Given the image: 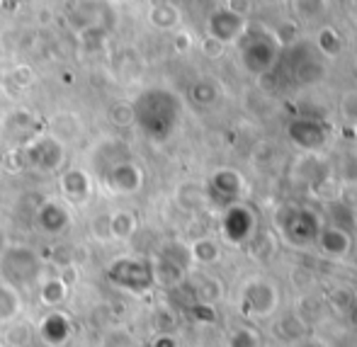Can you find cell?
<instances>
[{
    "instance_id": "7c38bea8",
    "label": "cell",
    "mask_w": 357,
    "mask_h": 347,
    "mask_svg": "<svg viewBox=\"0 0 357 347\" xmlns=\"http://www.w3.org/2000/svg\"><path fill=\"white\" fill-rule=\"evenodd\" d=\"M316 245H319V250L326 258L340 260L353 250V233L338 229V226H321Z\"/></svg>"
},
{
    "instance_id": "8fae6325",
    "label": "cell",
    "mask_w": 357,
    "mask_h": 347,
    "mask_svg": "<svg viewBox=\"0 0 357 347\" xmlns=\"http://www.w3.org/2000/svg\"><path fill=\"white\" fill-rule=\"evenodd\" d=\"M245 34V20L234 10H219L209 20V37L219 44H231Z\"/></svg>"
},
{
    "instance_id": "ffe728a7",
    "label": "cell",
    "mask_w": 357,
    "mask_h": 347,
    "mask_svg": "<svg viewBox=\"0 0 357 347\" xmlns=\"http://www.w3.org/2000/svg\"><path fill=\"white\" fill-rule=\"evenodd\" d=\"M139 229V221L137 214L132 211L122 209V211H114L112 216H107V236L114 240H129Z\"/></svg>"
},
{
    "instance_id": "5bb4252c",
    "label": "cell",
    "mask_w": 357,
    "mask_h": 347,
    "mask_svg": "<svg viewBox=\"0 0 357 347\" xmlns=\"http://www.w3.org/2000/svg\"><path fill=\"white\" fill-rule=\"evenodd\" d=\"M275 61H278V47L270 39H255V42H248L243 47V66L250 73H265V70L273 68Z\"/></svg>"
},
{
    "instance_id": "e0dca14e",
    "label": "cell",
    "mask_w": 357,
    "mask_h": 347,
    "mask_svg": "<svg viewBox=\"0 0 357 347\" xmlns=\"http://www.w3.org/2000/svg\"><path fill=\"white\" fill-rule=\"evenodd\" d=\"M59 185H61L63 197L71 199V202L83 204V202H88L90 194H93V180L80 168H71V170H66V173H61Z\"/></svg>"
},
{
    "instance_id": "cb8c5ba5",
    "label": "cell",
    "mask_w": 357,
    "mask_h": 347,
    "mask_svg": "<svg viewBox=\"0 0 357 347\" xmlns=\"http://www.w3.org/2000/svg\"><path fill=\"white\" fill-rule=\"evenodd\" d=\"M195 296H197V304H212L221 296V284L212 277H204L195 284Z\"/></svg>"
},
{
    "instance_id": "8992f818",
    "label": "cell",
    "mask_w": 357,
    "mask_h": 347,
    "mask_svg": "<svg viewBox=\"0 0 357 347\" xmlns=\"http://www.w3.org/2000/svg\"><path fill=\"white\" fill-rule=\"evenodd\" d=\"M190 250L185 245H170L158 255V260H153V279L155 284L163 286H178L185 279V272L190 268Z\"/></svg>"
},
{
    "instance_id": "6da1fadb",
    "label": "cell",
    "mask_w": 357,
    "mask_h": 347,
    "mask_svg": "<svg viewBox=\"0 0 357 347\" xmlns=\"http://www.w3.org/2000/svg\"><path fill=\"white\" fill-rule=\"evenodd\" d=\"M134 107V122L144 129L146 137L151 139H168L175 132L180 122V112L183 105L170 90H146L142 98L132 105Z\"/></svg>"
},
{
    "instance_id": "4316f807",
    "label": "cell",
    "mask_w": 357,
    "mask_h": 347,
    "mask_svg": "<svg viewBox=\"0 0 357 347\" xmlns=\"http://www.w3.org/2000/svg\"><path fill=\"white\" fill-rule=\"evenodd\" d=\"M29 338H32V328L29 325H17L15 330H10V343H15V345H27L29 343Z\"/></svg>"
},
{
    "instance_id": "9c48e42d",
    "label": "cell",
    "mask_w": 357,
    "mask_h": 347,
    "mask_svg": "<svg viewBox=\"0 0 357 347\" xmlns=\"http://www.w3.org/2000/svg\"><path fill=\"white\" fill-rule=\"evenodd\" d=\"M24 155H27V165L49 173V170H56L61 165L63 146L54 137H39L24 148Z\"/></svg>"
},
{
    "instance_id": "d6986e66",
    "label": "cell",
    "mask_w": 357,
    "mask_h": 347,
    "mask_svg": "<svg viewBox=\"0 0 357 347\" xmlns=\"http://www.w3.org/2000/svg\"><path fill=\"white\" fill-rule=\"evenodd\" d=\"M22 314V294L15 286L0 282V325H10Z\"/></svg>"
},
{
    "instance_id": "30bf717a",
    "label": "cell",
    "mask_w": 357,
    "mask_h": 347,
    "mask_svg": "<svg viewBox=\"0 0 357 347\" xmlns=\"http://www.w3.org/2000/svg\"><path fill=\"white\" fill-rule=\"evenodd\" d=\"M287 134L304 151H319L328 144V129L316 119H294L287 127Z\"/></svg>"
},
{
    "instance_id": "4fadbf2b",
    "label": "cell",
    "mask_w": 357,
    "mask_h": 347,
    "mask_svg": "<svg viewBox=\"0 0 357 347\" xmlns=\"http://www.w3.org/2000/svg\"><path fill=\"white\" fill-rule=\"evenodd\" d=\"M37 333L49 347H61V345H66L68 338L73 335V323L61 311H49L42 318V323H39Z\"/></svg>"
},
{
    "instance_id": "f546056e",
    "label": "cell",
    "mask_w": 357,
    "mask_h": 347,
    "mask_svg": "<svg viewBox=\"0 0 357 347\" xmlns=\"http://www.w3.org/2000/svg\"><path fill=\"white\" fill-rule=\"evenodd\" d=\"M355 127H357V122H355Z\"/></svg>"
},
{
    "instance_id": "7a4b0ae2",
    "label": "cell",
    "mask_w": 357,
    "mask_h": 347,
    "mask_svg": "<svg viewBox=\"0 0 357 347\" xmlns=\"http://www.w3.org/2000/svg\"><path fill=\"white\" fill-rule=\"evenodd\" d=\"M44 272V263L37 250L22 248V245H10L0 253V275L3 282L15 289L20 286L39 284Z\"/></svg>"
},
{
    "instance_id": "277c9868",
    "label": "cell",
    "mask_w": 357,
    "mask_h": 347,
    "mask_svg": "<svg viewBox=\"0 0 357 347\" xmlns=\"http://www.w3.org/2000/svg\"><path fill=\"white\" fill-rule=\"evenodd\" d=\"M321 219L311 209L304 207H284L278 214V229L291 245H314L321 231Z\"/></svg>"
},
{
    "instance_id": "484cf974",
    "label": "cell",
    "mask_w": 357,
    "mask_h": 347,
    "mask_svg": "<svg viewBox=\"0 0 357 347\" xmlns=\"http://www.w3.org/2000/svg\"><path fill=\"white\" fill-rule=\"evenodd\" d=\"M192 98H195V102H199V105L212 102V100L216 98L214 85H209L207 80H202V83H197V85H195V88H192Z\"/></svg>"
},
{
    "instance_id": "9a60e30c",
    "label": "cell",
    "mask_w": 357,
    "mask_h": 347,
    "mask_svg": "<svg viewBox=\"0 0 357 347\" xmlns=\"http://www.w3.org/2000/svg\"><path fill=\"white\" fill-rule=\"evenodd\" d=\"M37 226L44 233L59 236L71 226V214L61 202H44L37 211Z\"/></svg>"
},
{
    "instance_id": "83f0119b",
    "label": "cell",
    "mask_w": 357,
    "mask_h": 347,
    "mask_svg": "<svg viewBox=\"0 0 357 347\" xmlns=\"http://www.w3.org/2000/svg\"><path fill=\"white\" fill-rule=\"evenodd\" d=\"M153 347H178V343H175V338H173V335H168V333H160L158 338L153 340Z\"/></svg>"
},
{
    "instance_id": "2e32d148",
    "label": "cell",
    "mask_w": 357,
    "mask_h": 347,
    "mask_svg": "<svg viewBox=\"0 0 357 347\" xmlns=\"http://www.w3.org/2000/svg\"><path fill=\"white\" fill-rule=\"evenodd\" d=\"M243 178H241L236 170H219V173L212 175V194L229 204H238L241 197H243Z\"/></svg>"
},
{
    "instance_id": "5b68a950",
    "label": "cell",
    "mask_w": 357,
    "mask_h": 347,
    "mask_svg": "<svg viewBox=\"0 0 357 347\" xmlns=\"http://www.w3.org/2000/svg\"><path fill=\"white\" fill-rule=\"evenodd\" d=\"M238 306L245 318H265L278 309V289L268 279H248L241 289Z\"/></svg>"
},
{
    "instance_id": "44dd1931",
    "label": "cell",
    "mask_w": 357,
    "mask_h": 347,
    "mask_svg": "<svg viewBox=\"0 0 357 347\" xmlns=\"http://www.w3.org/2000/svg\"><path fill=\"white\" fill-rule=\"evenodd\" d=\"M190 260L192 263H199V265H212L219 260L221 255V248L214 238H197L190 243Z\"/></svg>"
},
{
    "instance_id": "52a82bcc",
    "label": "cell",
    "mask_w": 357,
    "mask_h": 347,
    "mask_svg": "<svg viewBox=\"0 0 357 347\" xmlns=\"http://www.w3.org/2000/svg\"><path fill=\"white\" fill-rule=\"evenodd\" d=\"M255 231V214L245 204H229L221 216V233L231 245H243Z\"/></svg>"
},
{
    "instance_id": "7402d4cb",
    "label": "cell",
    "mask_w": 357,
    "mask_h": 347,
    "mask_svg": "<svg viewBox=\"0 0 357 347\" xmlns=\"http://www.w3.org/2000/svg\"><path fill=\"white\" fill-rule=\"evenodd\" d=\"M149 20H151V24L158 29H173L175 24L180 22V13H178V8L170 3H155L149 13Z\"/></svg>"
},
{
    "instance_id": "603a6c76",
    "label": "cell",
    "mask_w": 357,
    "mask_h": 347,
    "mask_svg": "<svg viewBox=\"0 0 357 347\" xmlns=\"http://www.w3.org/2000/svg\"><path fill=\"white\" fill-rule=\"evenodd\" d=\"M226 347H260L258 330L248 328V325L234 328V330H231L229 338H226Z\"/></svg>"
},
{
    "instance_id": "ba28073f",
    "label": "cell",
    "mask_w": 357,
    "mask_h": 347,
    "mask_svg": "<svg viewBox=\"0 0 357 347\" xmlns=\"http://www.w3.org/2000/svg\"><path fill=\"white\" fill-rule=\"evenodd\" d=\"M105 183L119 194H134L142 190L144 173L132 158H122V160H114V163L105 170Z\"/></svg>"
},
{
    "instance_id": "d4e9b609",
    "label": "cell",
    "mask_w": 357,
    "mask_h": 347,
    "mask_svg": "<svg viewBox=\"0 0 357 347\" xmlns=\"http://www.w3.org/2000/svg\"><path fill=\"white\" fill-rule=\"evenodd\" d=\"M112 122L119 124V127H127V124L134 122V107L132 105H114L112 107Z\"/></svg>"
},
{
    "instance_id": "f1b7e54d",
    "label": "cell",
    "mask_w": 357,
    "mask_h": 347,
    "mask_svg": "<svg viewBox=\"0 0 357 347\" xmlns=\"http://www.w3.org/2000/svg\"><path fill=\"white\" fill-rule=\"evenodd\" d=\"M355 226H357V214H355Z\"/></svg>"
},
{
    "instance_id": "ac0fdd59",
    "label": "cell",
    "mask_w": 357,
    "mask_h": 347,
    "mask_svg": "<svg viewBox=\"0 0 357 347\" xmlns=\"http://www.w3.org/2000/svg\"><path fill=\"white\" fill-rule=\"evenodd\" d=\"M68 289H71V286L59 277V275H54V277H42L39 279V304H44L47 309L56 311L59 306L66 301Z\"/></svg>"
},
{
    "instance_id": "3957f363",
    "label": "cell",
    "mask_w": 357,
    "mask_h": 347,
    "mask_svg": "<svg viewBox=\"0 0 357 347\" xmlns=\"http://www.w3.org/2000/svg\"><path fill=\"white\" fill-rule=\"evenodd\" d=\"M107 279L112 282L117 289L127 291V294H134V296H142L155 286L151 260H139V258L114 260L107 268Z\"/></svg>"
}]
</instances>
